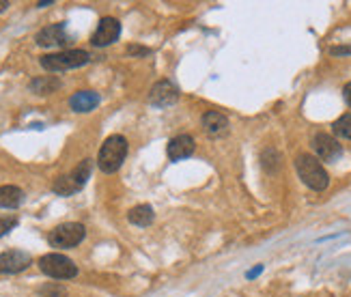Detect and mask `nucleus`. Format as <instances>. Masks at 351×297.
<instances>
[{
	"mask_svg": "<svg viewBox=\"0 0 351 297\" xmlns=\"http://www.w3.org/2000/svg\"><path fill=\"white\" fill-rule=\"evenodd\" d=\"M54 0H45V3H37V7H50Z\"/></svg>",
	"mask_w": 351,
	"mask_h": 297,
	"instance_id": "25",
	"label": "nucleus"
},
{
	"mask_svg": "<svg viewBox=\"0 0 351 297\" xmlns=\"http://www.w3.org/2000/svg\"><path fill=\"white\" fill-rule=\"evenodd\" d=\"M313 149L319 155V160H324V162L339 160L341 153H343L341 143L334 136H330V134H315L313 136Z\"/></svg>",
	"mask_w": 351,
	"mask_h": 297,
	"instance_id": "9",
	"label": "nucleus"
},
{
	"mask_svg": "<svg viewBox=\"0 0 351 297\" xmlns=\"http://www.w3.org/2000/svg\"><path fill=\"white\" fill-rule=\"evenodd\" d=\"M203 128L213 138L226 136L228 134V119L218 110H209V112L203 115Z\"/></svg>",
	"mask_w": 351,
	"mask_h": 297,
	"instance_id": "14",
	"label": "nucleus"
},
{
	"mask_svg": "<svg viewBox=\"0 0 351 297\" xmlns=\"http://www.w3.org/2000/svg\"><path fill=\"white\" fill-rule=\"evenodd\" d=\"M121 35V24L117 18H110V15H106V18L99 20L97 24V30L90 37V43L95 45V48H106V45H110L119 39Z\"/></svg>",
	"mask_w": 351,
	"mask_h": 297,
	"instance_id": "7",
	"label": "nucleus"
},
{
	"mask_svg": "<svg viewBox=\"0 0 351 297\" xmlns=\"http://www.w3.org/2000/svg\"><path fill=\"white\" fill-rule=\"evenodd\" d=\"M15 226H18V217H11V215L0 217V237H5L7 233Z\"/></svg>",
	"mask_w": 351,
	"mask_h": 297,
	"instance_id": "20",
	"label": "nucleus"
},
{
	"mask_svg": "<svg viewBox=\"0 0 351 297\" xmlns=\"http://www.w3.org/2000/svg\"><path fill=\"white\" fill-rule=\"evenodd\" d=\"M86 237V228L80 222H65L58 224L50 235L48 241L52 248H75L80 246Z\"/></svg>",
	"mask_w": 351,
	"mask_h": 297,
	"instance_id": "6",
	"label": "nucleus"
},
{
	"mask_svg": "<svg viewBox=\"0 0 351 297\" xmlns=\"http://www.w3.org/2000/svg\"><path fill=\"white\" fill-rule=\"evenodd\" d=\"M343 95H345V102H347V104L351 106V82H349V84H347V86L343 88Z\"/></svg>",
	"mask_w": 351,
	"mask_h": 297,
	"instance_id": "23",
	"label": "nucleus"
},
{
	"mask_svg": "<svg viewBox=\"0 0 351 297\" xmlns=\"http://www.w3.org/2000/svg\"><path fill=\"white\" fill-rule=\"evenodd\" d=\"M60 86H63V82H60L56 75H39V78H33L28 84V88L33 91L35 95H52Z\"/></svg>",
	"mask_w": 351,
	"mask_h": 297,
	"instance_id": "15",
	"label": "nucleus"
},
{
	"mask_svg": "<svg viewBox=\"0 0 351 297\" xmlns=\"http://www.w3.org/2000/svg\"><path fill=\"white\" fill-rule=\"evenodd\" d=\"M128 54H132V56H147V54H151V50L149 48H141V45H130Z\"/></svg>",
	"mask_w": 351,
	"mask_h": 297,
	"instance_id": "21",
	"label": "nucleus"
},
{
	"mask_svg": "<svg viewBox=\"0 0 351 297\" xmlns=\"http://www.w3.org/2000/svg\"><path fill=\"white\" fill-rule=\"evenodd\" d=\"M39 297H67V289L63 285H45L39 291Z\"/></svg>",
	"mask_w": 351,
	"mask_h": 297,
	"instance_id": "19",
	"label": "nucleus"
},
{
	"mask_svg": "<svg viewBox=\"0 0 351 297\" xmlns=\"http://www.w3.org/2000/svg\"><path fill=\"white\" fill-rule=\"evenodd\" d=\"M24 202V192L18 185H0V209H18Z\"/></svg>",
	"mask_w": 351,
	"mask_h": 297,
	"instance_id": "16",
	"label": "nucleus"
},
{
	"mask_svg": "<svg viewBox=\"0 0 351 297\" xmlns=\"http://www.w3.org/2000/svg\"><path fill=\"white\" fill-rule=\"evenodd\" d=\"M69 106H71L73 112L86 115V112L95 110V108L99 106V95L95 91H78V93H73V95H71Z\"/></svg>",
	"mask_w": 351,
	"mask_h": 297,
	"instance_id": "13",
	"label": "nucleus"
},
{
	"mask_svg": "<svg viewBox=\"0 0 351 297\" xmlns=\"http://www.w3.org/2000/svg\"><path fill=\"white\" fill-rule=\"evenodd\" d=\"M177 99H179V91L169 80L156 82L149 91V104L156 106V108H169V106L177 104Z\"/></svg>",
	"mask_w": 351,
	"mask_h": 297,
	"instance_id": "8",
	"label": "nucleus"
},
{
	"mask_svg": "<svg viewBox=\"0 0 351 297\" xmlns=\"http://www.w3.org/2000/svg\"><path fill=\"white\" fill-rule=\"evenodd\" d=\"M30 263H33V257L24 250H7V252H0V274H20L28 270Z\"/></svg>",
	"mask_w": 351,
	"mask_h": 297,
	"instance_id": "11",
	"label": "nucleus"
},
{
	"mask_svg": "<svg viewBox=\"0 0 351 297\" xmlns=\"http://www.w3.org/2000/svg\"><path fill=\"white\" fill-rule=\"evenodd\" d=\"M90 173H93V160H82L71 173L58 177L52 183V192L58 196H71L75 192H80L86 185V181L90 179Z\"/></svg>",
	"mask_w": 351,
	"mask_h": 297,
	"instance_id": "3",
	"label": "nucleus"
},
{
	"mask_svg": "<svg viewBox=\"0 0 351 297\" xmlns=\"http://www.w3.org/2000/svg\"><path fill=\"white\" fill-rule=\"evenodd\" d=\"M39 270L45 276L54 278V280H71V278L78 276V268H75V263L69 257L60 254V252L43 254L39 259Z\"/></svg>",
	"mask_w": 351,
	"mask_h": 297,
	"instance_id": "5",
	"label": "nucleus"
},
{
	"mask_svg": "<svg viewBox=\"0 0 351 297\" xmlns=\"http://www.w3.org/2000/svg\"><path fill=\"white\" fill-rule=\"evenodd\" d=\"M35 41L41 48H56V45H67L71 41V35L67 33L65 24H52V26L41 28Z\"/></svg>",
	"mask_w": 351,
	"mask_h": 297,
	"instance_id": "10",
	"label": "nucleus"
},
{
	"mask_svg": "<svg viewBox=\"0 0 351 297\" xmlns=\"http://www.w3.org/2000/svg\"><path fill=\"white\" fill-rule=\"evenodd\" d=\"M194 149H196L194 138L188 136V134H181V136H175L171 140L166 153H169V160L171 162H183V160H188L190 155L194 153Z\"/></svg>",
	"mask_w": 351,
	"mask_h": 297,
	"instance_id": "12",
	"label": "nucleus"
},
{
	"mask_svg": "<svg viewBox=\"0 0 351 297\" xmlns=\"http://www.w3.org/2000/svg\"><path fill=\"white\" fill-rule=\"evenodd\" d=\"M332 130H334V136H337V138L351 140V112H347V115H343L341 119L334 121Z\"/></svg>",
	"mask_w": 351,
	"mask_h": 297,
	"instance_id": "18",
	"label": "nucleus"
},
{
	"mask_svg": "<svg viewBox=\"0 0 351 297\" xmlns=\"http://www.w3.org/2000/svg\"><path fill=\"white\" fill-rule=\"evenodd\" d=\"M295 168H298V175L304 181V185H308L311 190L315 192H324L326 187L330 185V177H328V170L324 168V164L319 162V158L311 153H302L298 155L295 160Z\"/></svg>",
	"mask_w": 351,
	"mask_h": 297,
	"instance_id": "2",
	"label": "nucleus"
},
{
	"mask_svg": "<svg viewBox=\"0 0 351 297\" xmlns=\"http://www.w3.org/2000/svg\"><path fill=\"white\" fill-rule=\"evenodd\" d=\"M90 60V54L86 50H63V52H56V54H45L39 58L41 67L45 71H67V69H75V67H82Z\"/></svg>",
	"mask_w": 351,
	"mask_h": 297,
	"instance_id": "4",
	"label": "nucleus"
},
{
	"mask_svg": "<svg viewBox=\"0 0 351 297\" xmlns=\"http://www.w3.org/2000/svg\"><path fill=\"white\" fill-rule=\"evenodd\" d=\"M9 9V0H0V13Z\"/></svg>",
	"mask_w": 351,
	"mask_h": 297,
	"instance_id": "24",
	"label": "nucleus"
},
{
	"mask_svg": "<svg viewBox=\"0 0 351 297\" xmlns=\"http://www.w3.org/2000/svg\"><path fill=\"white\" fill-rule=\"evenodd\" d=\"M128 149L130 147H128L125 136L114 134V136L106 138L101 149H99V155H97V166H99L101 173H106V175L117 173L128 158Z\"/></svg>",
	"mask_w": 351,
	"mask_h": 297,
	"instance_id": "1",
	"label": "nucleus"
},
{
	"mask_svg": "<svg viewBox=\"0 0 351 297\" xmlns=\"http://www.w3.org/2000/svg\"><path fill=\"white\" fill-rule=\"evenodd\" d=\"M128 220H130L134 226H141V228H145V226H149V224H154V220H156L154 207H151V205H136V207L130 209Z\"/></svg>",
	"mask_w": 351,
	"mask_h": 297,
	"instance_id": "17",
	"label": "nucleus"
},
{
	"mask_svg": "<svg viewBox=\"0 0 351 297\" xmlns=\"http://www.w3.org/2000/svg\"><path fill=\"white\" fill-rule=\"evenodd\" d=\"M330 54H334V56H347V54H351V45H337V48H330Z\"/></svg>",
	"mask_w": 351,
	"mask_h": 297,
	"instance_id": "22",
	"label": "nucleus"
}]
</instances>
